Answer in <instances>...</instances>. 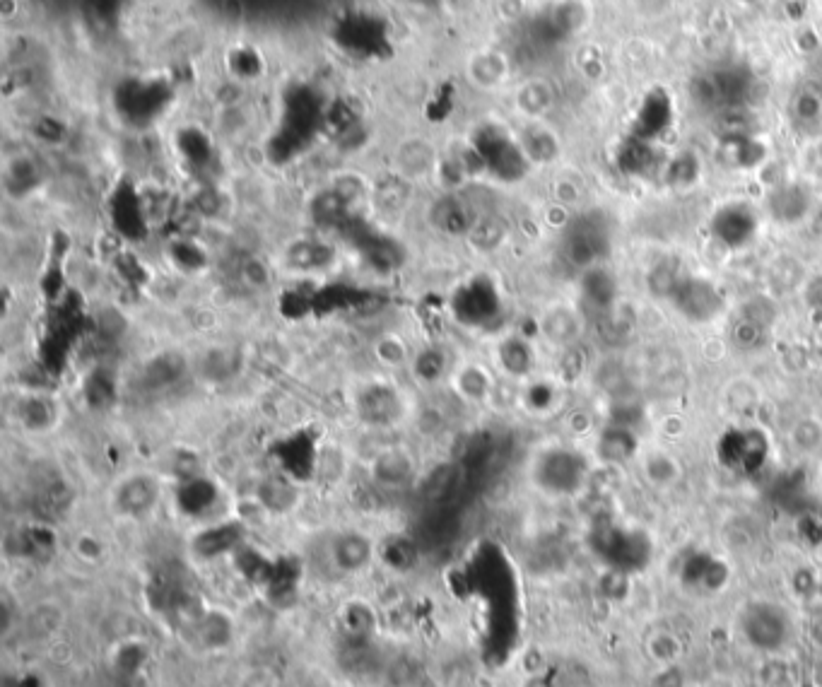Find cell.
Returning <instances> with one entry per match:
<instances>
[{"label":"cell","instance_id":"603a6c76","mask_svg":"<svg viewBox=\"0 0 822 687\" xmlns=\"http://www.w3.org/2000/svg\"><path fill=\"white\" fill-rule=\"evenodd\" d=\"M818 10H820V17H822V0H818Z\"/></svg>","mask_w":822,"mask_h":687},{"label":"cell","instance_id":"5bb4252c","mask_svg":"<svg viewBox=\"0 0 822 687\" xmlns=\"http://www.w3.org/2000/svg\"><path fill=\"white\" fill-rule=\"evenodd\" d=\"M331 555L338 569L357 572V569L367 567L369 560H372V543H369L367 536H360V533H343V536L333 540Z\"/></svg>","mask_w":822,"mask_h":687},{"label":"cell","instance_id":"9a60e30c","mask_svg":"<svg viewBox=\"0 0 822 687\" xmlns=\"http://www.w3.org/2000/svg\"><path fill=\"white\" fill-rule=\"evenodd\" d=\"M639 451V442L625 425H613L598 437V456L606 463H625Z\"/></svg>","mask_w":822,"mask_h":687},{"label":"cell","instance_id":"6da1fadb","mask_svg":"<svg viewBox=\"0 0 822 687\" xmlns=\"http://www.w3.org/2000/svg\"><path fill=\"white\" fill-rule=\"evenodd\" d=\"M738 632L750 649L760 654H779L794 639V618L782 603L760 598L743 606L738 615Z\"/></svg>","mask_w":822,"mask_h":687},{"label":"cell","instance_id":"30bf717a","mask_svg":"<svg viewBox=\"0 0 822 687\" xmlns=\"http://www.w3.org/2000/svg\"><path fill=\"white\" fill-rule=\"evenodd\" d=\"M509 73H512V66H509V58L502 54V51H478L471 61H468V78L478 90L492 92L504 87V82L509 80Z\"/></svg>","mask_w":822,"mask_h":687},{"label":"cell","instance_id":"3957f363","mask_svg":"<svg viewBox=\"0 0 822 687\" xmlns=\"http://www.w3.org/2000/svg\"><path fill=\"white\" fill-rule=\"evenodd\" d=\"M675 309L683 316H688L690 321L700 324V321H712L719 316L721 304V292L716 290L714 283L704 278H680V283L675 285V290L671 292Z\"/></svg>","mask_w":822,"mask_h":687},{"label":"cell","instance_id":"44dd1931","mask_svg":"<svg viewBox=\"0 0 822 687\" xmlns=\"http://www.w3.org/2000/svg\"><path fill=\"white\" fill-rule=\"evenodd\" d=\"M634 13H639L647 20H659L675 8V0H632Z\"/></svg>","mask_w":822,"mask_h":687},{"label":"cell","instance_id":"9c48e42d","mask_svg":"<svg viewBox=\"0 0 822 687\" xmlns=\"http://www.w3.org/2000/svg\"><path fill=\"white\" fill-rule=\"evenodd\" d=\"M357 410H360L362 420L377 427H389L403 415L401 398L396 396V391L384 389V386H367L357 398Z\"/></svg>","mask_w":822,"mask_h":687},{"label":"cell","instance_id":"4fadbf2b","mask_svg":"<svg viewBox=\"0 0 822 687\" xmlns=\"http://www.w3.org/2000/svg\"><path fill=\"white\" fill-rule=\"evenodd\" d=\"M413 456L405 449H386L374 458L372 463V475L377 478V483L386 487H401L413 478Z\"/></svg>","mask_w":822,"mask_h":687},{"label":"cell","instance_id":"ba28073f","mask_svg":"<svg viewBox=\"0 0 822 687\" xmlns=\"http://www.w3.org/2000/svg\"><path fill=\"white\" fill-rule=\"evenodd\" d=\"M497 367L512 381H528L536 369V350L521 336H507L497 343Z\"/></svg>","mask_w":822,"mask_h":687},{"label":"cell","instance_id":"7a4b0ae2","mask_svg":"<svg viewBox=\"0 0 822 687\" xmlns=\"http://www.w3.org/2000/svg\"><path fill=\"white\" fill-rule=\"evenodd\" d=\"M589 480V461L577 449L553 446L533 461V483L553 497L577 495Z\"/></svg>","mask_w":822,"mask_h":687},{"label":"cell","instance_id":"7c38bea8","mask_svg":"<svg viewBox=\"0 0 822 687\" xmlns=\"http://www.w3.org/2000/svg\"><path fill=\"white\" fill-rule=\"evenodd\" d=\"M642 475L644 480L656 490H668V487L678 485L683 478V466L671 451L666 449H649L642 456Z\"/></svg>","mask_w":822,"mask_h":687},{"label":"cell","instance_id":"52a82bcc","mask_svg":"<svg viewBox=\"0 0 822 687\" xmlns=\"http://www.w3.org/2000/svg\"><path fill=\"white\" fill-rule=\"evenodd\" d=\"M540 336L555 348H572L584 333V319L572 304H553L540 316Z\"/></svg>","mask_w":822,"mask_h":687},{"label":"cell","instance_id":"5b68a950","mask_svg":"<svg viewBox=\"0 0 822 687\" xmlns=\"http://www.w3.org/2000/svg\"><path fill=\"white\" fill-rule=\"evenodd\" d=\"M767 210L774 217V222L794 227L806 222L815 208L806 184H801V181H782V184H777L769 191Z\"/></svg>","mask_w":822,"mask_h":687},{"label":"cell","instance_id":"7402d4cb","mask_svg":"<svg viewBox=\"0 0 822 687\" xmlns=\"http://www.w3.org/2000/svg\"><path fill=\"white\" fill-rule=\"evenodd\" d=\"M818 591L822 593V574H820V579H818Z\"/></svg>","mask_w":822,"mask_h":687},{"label":"cell","instance_id":"e0dca14e","mask_svg":"<svg viewBox=\"0 0 822 687\" xmlns=\"http://www.w3.org/2000/svg\"><path fill=\"white\" fill-rule=\"evenodd\" d=\"M789 444L798 454H815L822 449V420L803 415L789 427Z\"/></svg>","mask_w":822,"mask_h":687},{"label":"cell","instance_id":"2e32d148","mask_svg":"<svg viewBox=\"0 0 822 687\" xmlns=\"http://www.w3.org/2000/svg\"><path fill=\"white\" fill-rule=\"evenodd\" d=\"M789 111L798 128L815 131L822 123V92L813 90V87H801L791 99Z\"/></svg>","mask_w":822,"mask_h":687},{"label":"cell","instance_id":"ac0fdd59","mask_svg":"<svg viewBox=\"0 0 822 687\" xmlns=\"http://www.w3.org/2000/svg\"><path fill=\"white\" fill-rule=\"evenodd\" d=\"M524 391H521V403L526 405L531 413H548L560 403V389L555 381L548 379H528L524 381Z\"/></svg>","mask_w":822,"mask_h":687},{"label":"cell","instance_id":"277c9868","mask_svg":"<svg viewBox=\"0 0 822 687\" xmlns=\"http://www.w3.org/2000/svg\"><path fill=\"white\" fill-rule=\"evenodd\" d=\"M451 389L456 398L466 405H485L492 401L497 391V379L487 364L478 360H466L454 364V372L449 377Z\"/></svg>","mask_w":822,"mask_h":687},{"label":"cell","instance_id":"ffe728a7","mask_svg":"<svg viewBox=\"0 0 822 687\" xmlns=\"http://www.w3.org/2000/svg\"><path fill=\"white\" fill-rule=\"evenodd\" d=\"M794 44L801 54H815L822 49V34L815 25H798L794 32Z\"/></svg>","mask_w":822,"mask_h":687},{"label":"cell","instance_id":"8992f818","mask_svg":"<svg viewBox=\"0 0 822 687\" xmlns=\"http://www.w3.org/2000/svg\"><path fill=\"white\" fill-rule=\"evenodd\" d=\"M519 150L528 164L545 167L562 155V140L548 121H524V128L519 131Z\"/></svg>","mask_w":822,"mask_h":687},{"label":"cell","instance_id":"d6986e66","mask_svg":"<svg viewBox=\"0 0 822 687\" xmlns=\"http://www.w3.org/2000/svg\"><path fill=\"white\" fill-rule=\"evenodd\" d=\"M798 169L810 181H820L822 184V135H815L808 140L806 148L798 155Z\"/></svg>","mask_w":822,"mask_h":687},{"label":"cell","instance_id":"8fae6325","mask_svg":"<svg viewBox=\"0 0 822 687\" xmlns=\"http://www.w3.org/2000/svg\"><path fill=\"white\" fill-rule=\"evenodd\" d=\"M514 107L524 121H545L555 107V90L548 80L531 78L516 87Z\"/></svg>","mask_w":822,"mask_h":687}]
</instances>
